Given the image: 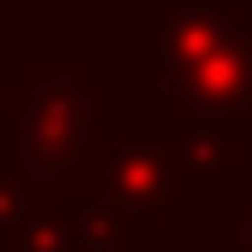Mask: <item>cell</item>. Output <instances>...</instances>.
<instances>
[{"instance_id":"7","label":"cell","mask_w":252,"mask_h":252,"mask_svg":"<svg viewBox=\"0 0 252 252\" xmlns=\"http://www.w3.org/2000/svg\"><path fill=\"white\" fill-rule=\"evenodd\" d=\"M241 193H252V135H247V176H241Z\"/></svg>"},{"instance_id":"4","label":"cell","mask_w":252,"mask_h":252,"mask_svg":"<svg viewBox=\"0 0 252 252\" xmlns=\"http://www.w3.org/2000/svg\"><path fill=\"white\" fill-rule=\"evenodd\" d=\"M147 118L252 135V12H247V24H241V35L223 53H211L193 76H182L170 94H158Z\"/></svg>"},{"instance_id":"1","label":"cell","mask_w":252,"mask_h":252,"mask_svg":"<svg viewBox=\"0 0 252 252\" xmlns=\"http://www.w3.org/2000/svg\"><path fill=\"white\" fill-rule=\"evenodd\" d=\"M106 6H59L53 24L0 64V176L76 193L112 124Z\"/></svg>"},{"instance_id":"5","label":"cell","mask_w":252,"mask_h":252,"mask_svg":"<svg viewBox=\"0 0 252 252\" xmlns=\"http://www.w3.org/2000/svg\"><path fill=\"white\" fill-rule=\"evenodd\" d=\"M176 153H182V176H188L193 199H223V193H241L247 176V135H229V129H193V124H164Z\"/></svg>"},{"instance_id":"2","label":"cell","mask_w":252,"mask_h":252,"mask_svg":"<svg viewBox=\"0 0 252 252\" xmlns=\"http://www.w3.org/2000/svg\"><path fill=\"white\" fill-rule=\"evenodd\" d=\"M76 193L118 205L135 229L141 223H188L193 217L182 153H176L170 129L158 118H147L129 88H112V124H106V141H100L88 176L76 182Z\"/></svg>"},{"instance_id":"6","label":"cell","mask_w":252,"mask_h":252,"mask_svg":"<svg viewBox=\"0 0 252 252\" xmlns=\"http://www.w3.org/2000/svg\"><path fill=\"white\" fill-rule=\"evenodd\" d=\"M223 252H252V193H235V211L211 229Z\"/></svg>"},{"instance_id":"3","label":"cell","mask_w":252,"mask_h":252,"mask_svg":"<svg viewBox=\"0 0 252 252\" xmlns=\"http://www.w3.org/2000/svg\"><path fill=\"white\" fill-rule=\"evenodd\" d=\"M252 0H153L135 12V100H158L170 94L182 76H193L211 53H223L241 24H247Z\"/></svg>"}]
</instances>
